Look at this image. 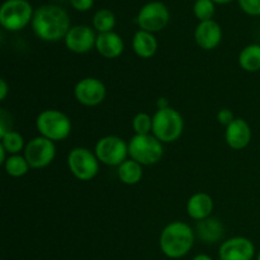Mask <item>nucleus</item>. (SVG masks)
I'll return each mask as SVG.
<instances>
[{
  "mask_svg": "<svg viewBox=\"0 0 260 260\" xmlns=\"http://www.w3.org/2000/svg\"><path fill=\"white\" fill-rule=\"evenodd\" d=\"M106 85L95 78L81 79L74 88V95L76 101L86 107H95L101 104L106 98Z\"/></svg>",
  "mask_w": 260,
  "mask_h": 260,
  "instance_id": "11",
  "label": "nucleus"
},
{
  "mask_svg": "<svg viewBox=\"0 0 260 260\" xmlns=\"http://www.w3.org/2000/svg\"><path fill=\"white\" fill-rule=\"evenodd\" d=\"M225 139L229 146L234 150H243L250 144L251 128L243 118H235L225 131Z\"/></svg>",
  "mask_w": 260,
  "mask_h": 260,
  "instance_id": "15",
  "label": "nucleus"
},
{
  "mask_svg": "<svg viewBox=\"0 0 260 260\" xmlns=\"http://www.w3.org/2000/svg\"><path fill=\"white\" fill-rule=\"evenodd\" d=\"M194 40L203 50H213L220 45L222 40V30L220 24L212 19L201 22L194 30Z\"/></svg>",
  "mask_w": 260,
  "mask_h": 260,
  "instance_id": "14",
  "label": "nucleus"
},
{
  "mask_svg": "<svg viewBox=\"0 0 260 260\" xmlns=\"http://www.w3.org/2000/svg\"><path fill=\"white\" fill-rule=\"evenodd\" d=\"M213 200L207 193H196L188 200L187 212L190 218L196 221H202L211 217V213L213 212Z\"/></svg>",
  "mask_w": 260,
  "mask_h": 260,
  "instance_id": "17",
  "label": "nucleus"
},
{
  "mask_svg": "<svg viewBox=\"0 0 260 260\" xmlns=\"http://www.w3.org/2000/svg\"><path fill=\"white\" fill-rule=\"evenodd\" d=\"M136 135H150L152 132V117L147 113H139L132 121Z\"/></svg>",
  "mask_w": 260,
  "mask_h": 260,
  "instance_id": "26",
  "label": "nucleus"
},
{
  "mask_svg": "<svg viewBox=\"0 0 260 260\" xmlns=\"http://www.w3.org/2000/svg\"><path fill=\"white\" fill-rule=\"evenodd\" d=\"M33 14L32 5L27 0H7L0 8V23L7 30L17 32L27 27Z\"/></svg>",
  "mask_w": 260,
  "mask_h": 260,
  "instance_id": "6",
  "label": "nucleus"
},
{
  "mask_svg": "<svg viewBox=\"0 0 260 260\" xmlns=\"http://www.w3.org/2000/svg\"><path fill=\"white\" fill-rule=\"evenodd\" d=\"M28 164L33 169L48 167L56 156V146L53 141L43 136L35 137L24 147V155Z\"/></svg>",
  "mask_w": 260,
  "mask_h": 260,
  "instance_id": "9",
  "label": "nucleus"
},
{
  "mask_svg": "<svg viewBox=\"0 0 260 260\" xmlns=\"http://www.w3.org/2000/svg\"><path fill=\"white\" fill-rule=\"evenodd\" d=\"M255 246L251 240L243 236H236L225 240L218 249L221 260H253Z\"/></svg>",
  "mask_w": 260,
  "mask_h": 260,
  "instance_id": "12",
  "label": "nucleus"
},
{
  "mask_svg": "<svg viewBox=\"0 0 260 260\" xmlns=\"http://www.w3.org/2000/svg\"><path fill=\"white\" fill-rule=\"evenodd\" d=\"M93 24L99 33L112 32V29L116 25V17L111 10L101 9L94 14Z\"/></svg>",
  "mask_w": 260,
  "mask_h": 260,
  "instance_id": "23",
  "label": "nucleus"
},
{
  "mask_svg": "<svg viewBox=\"0 0 260 260\" xmlns=\"http://www.w3.org/2000/svg\"><path fill=\"white\" fill-rule=\"evenodd\" d=\"M196 233L189 225L174 221L165 226L160 235V249L170 259H180L187 255L194 245Z\"/></svg>",
  "mask_w": 260,
  "mask_h": 260,
  "instance_id": "2",
  "label": "nucleus"
},
{
  "mask_svg": "<svg viewBox=\"0 0 260 260\" xmlns=\"http://www.w3.org/2000/svg\"><path fill=\"white\" fill-rule=\"evenodd\" d=\"M99 162L95 152L86 147H75L68 155V167L71 174L83 182L95 178L99 172Z\"/></svg>",
  "mask_w": 260,
  "mask_h": 260,
  "instance_id": "7",
  "label": "nucleus"
},
{
  "mask_svg": "<svg viewBox=\"0 0 260 260\" xmlns=\"http://www.w3.org/2000/svg\"><path fill=\"white\" fill-rule=\"evenodd\" d=\"M36 127L41 136L51 141H62L71 134V121L65 113L57 109H46L38 114Z\"/></svg>",
  "mask_w": 260,
  "mask_h": 260,
  "instance_id": "4",
  "label": "nucleus"
},
{
  "mask_svg": "<svg viewBox=\"0 0 260 260\" xmlns=\"http://www.w3.org/2000/svg\"><path fill=\"white\" fill-rule=\"evenodd\" d=\"M213 3H216V4H228V3L233 2V0H212Z\"/></svg>",
  "mask_w": 260,
  "mask_h": 260,
  "instance_id": "34",
  "label": "nucleus"
},
{
  "mask_svg": "<svg viewBox=\"0 0 260 260\" xmlns=\"http://www.w3.org/2000/svg\"><path fill=\"white\" fill-rule=\"evenodd\" d=\"M193 260H213L211 258L210 255H207V254H198V255H196Z\"/></svg>",
  "mask_w": 260,
  "mask_h": 260,
  "instance_id": "32",
  "label": "nucleus"
},
{
  "mask_svg": "<svg viewBox=\"0 0 260 260\" xmlns=\"http://www.w3.org/2000/svg\"><path fill=\"white\" fill-rule=\"evenodd\" d=\"M32 28L41 40L57 42L70 30V18L68 12L58 5H42L33 14Z\"/></svg>",
  "mask_w": 260,
  "mask_h": 260,
  "instance_id": "1",
  "label": "nucleus"
},
{
  "mask_svg": "<svg viewBox=\"0 0 260 260\" xmlns=\"http://www.w3.org/2000/svg\"><path fill=\"white\" fill-rule=\"evenodd\" d=\"M7 159H8V157H7V150H5L4 147L0 145V162H2V164H5Z\"/></svg>",
  "mask_w": 260,
  "mask_h": 260,
  "instance_id": "31",
  "label": "nucleus"
},
{
  "mask_svg": "<svg viewBox=\"0 0 260 260\" xmlns=\"http://www.w3.org/2000/svg\"><path fill=\"white\" fill-rule=\"evenodd\" d=\"M95 48L103 57L106 58H117L123 52V41L117 33L107 32L99 33L96 36Z\"/></svg>",
  "mask_w": 260,
  "mask_h": 260,
  "instance_id": "18",
  "label": "nucleus"
},
{
  "mask_svg": "<svg viewBox=\"0 0 260 260\" xmlns=\"http://www.w3.org/2000/svg\"><path fill=\"white\" fill-rule=\"evenodd\" d=\"M157 106H159V109H162V108H168V103H167V99H159V102H157Z\"/></svg>",
  "mask_w": 260,
  "mask_h": 260,
  "instance_id": "33",
  "label": "nucleus"
},
{
  "mask_svg": "<svg viewBox=\"0 0 260 260\" xmlns=\"http://www.w3.org/2000/svg\"><path fill=\"white\" fill-rule=\"evenodd\" d=\"M96 157L102 164L109 167H119L127 160L128 154V144L118 136H106L99 140L95 145Z\"/></svg>",
  "mask_w": 260,
  "mask_h": 260,
  "instance_id": "8",
  "label": "nucleus"
},
{
  "mask_svg": "<svg viewBox=\"0 0 260 260\" xmlns=\"http://www.w3.org/2000/svg\"><path fill=\"white\" fill-rule=\"evenodd\" d=\"M3 147L7 150L9 155H18L23 149H24V139L19 132L9 131L2 137V142H0Z\"/></svg>",
  "mask_w": 260,
  "mask_h": 260,
  "instance_id": "24",
  "label": "nucleus"
},
{
  "mask_svg": "<svg viewBox=\"0 0 260 260\" xmlns=\"http://www.w3.org/2000/svg\"><path fill=\"white\" fill-rule=\"evenodd\" d=\"M239 5L246 14L254 17L260 15V0H239Z\"/></svg>",
  "mask_w": 260,
  "mask_h": 260,
  "instance_id": "27",
  "label": "nucleus"
},
{
  "mask_svg": "<svg viewBox=\"0 0 260 260\" xmlns=\"http://www.w3.org/2000/svg\"><path fill=\"white\" fill-rule=\"evenodd\" d=\"M169 10L160 2H151L145 4L137 15L140 28L146 32L154 33L164 29L169 23Z\"/></svg>",
  "mask_w": 260,
  "mask_h": 260,
  "instance_id": "10",
  "label": "nucleus"
},
{
  "mask_svg": "<svg viewBox=\"0 0 260 260\" xmlns=\"http://www.w3.org/2000/svg\"><path fill=\"white\" fill-rule=\"evenodd\" d=\"M193 13L201 22L211 20L215 14V3L212 0H197L193 7Z\"/></svg>",
  "mask_w": 260,
  "mask_h": 260,
  "instance_id": "25",
  "label": "nucleus"
},
{
  "mask_svg": "<svg viewBox=\"0 0 260 260\" xmlns=\"http://www.w3.org/2000/svg\"><path fill=\"white\" fill-rule=\"evenodd\" d=\"M256 260H260V251H259V254H258V256H256Z\"/></svg>",
  "mask_w": 260,
  "mask_h": 260,
  "instance_id": "35",
  "label": "nucleus"
},
{
  "mask_svg": "<svg viewBox=\"0 0 260 260\" xmlns=\"http://www.w3.org/2000/svg\"><path fill=\"white\" fill-rule=\"evenodd\" d=\"M239 65L248 73L260 70V45L253 43L241 50L239 55Z\"/></svg>",
  "mask_w": 260,
  "mask_h": 260,
  "instance_id": "21",
  "label": "nucleus"
},
{
  "mask_svg": "<svg viewBox=\"0 0 260 260\" xmlns=\"http://www.w3.org/2000/svg\"><path fill=\"white\" fill-rule=\"evenodd\" d=\"M196 235L202 243L215 244L222 240L225 228L218 218L208 217L206 220L198 221L196 226Z\"/></svg>",
  "mask_w": 260,
  "mask_h": 260,
  "instance_id": "16",
  "label": "nucleus"
},
{
  "mask_svg": "<svg viewBox=\"0 0 260 260\" xmlns=\"http://www.w3.org/2000/svg\"><path fill=\"white\" fill-rule=\"evenodd\" d=\"M8 91H9V86H8L7 81H5L4 79H2V80H0V99H2V101H4V99L7 98Z\"/></svg>",
  "mask_w": 260,
  "mask_h": 260,
  "instance_id": "30",
  "label": "nucleus"
},
{
  "mask_svg": "<svg viewBox=\"0 0 260 260\" xmlns=\"http://www.w3.org/2000/svg\"><path fill=\"white\" fill-rule=\"evenodd\" d=\"M29 164L22 155H10L4 164V169L8 175L13 178H20L29 172Z\"/></svg>",
  "mask_w": 260,
  "mask_h": 260,
  "instance_id": "22",
  "label": "nucleus"
},
{
  "mask_svg": "<svg viewBox=\"0 0 260 260\" xmlns=\"http://www.w3.org/2000/svg\"><path fill=\"white\" fill-rule=\"evenodd\" d=\"M234 119H235V116H234L233 111H230V109L228 108L221 109V111L217 113V121L226 127H228Z\"/></svg>",
  "mask_w": 260,
  "mask_h": 260,
  "instance_id": "28",
  "label": "nucleus"
},
{
  "mask_svg": "<svg viewBox=\"0 0 260 260\" xmlns=\"http://www.w3.org/2000/svg\"><path fill=\"white\" fill-rule=\"evenodd\" d=\"M71 5L79 12H86L94 4V0H70Z\"/></svg>",
  "mask_w": 260,
  "mask_h": 260,
  "instance_id": "29",
  "label": "nucleus"
},
{
  "mask_svg": "<svg viewBox=\"0 0 260 260\" xmlns=\"http://www.w3.org/2000/svg\"><path fill=\"white\" fill-rule=\"evenodd\" d=\"M184 129V119L174 108L157 109L152 117V135L162 144L174 142L182 136Z\"/></svg>",
  "mask_w": 260,
  "mask_h": 260,
  "instance_id": "3",
  "label": "nucleus"
},
{
  "mask_svg": "<svg viewBox=\"0 0 260 260\" xmlns=\"http://www.w3.org/2000/svg\"><path fill=\"white\" fill-rule=\"evenodd\" d=\"M96 37L88 25H74L65 37V45L71 52L86 53L95 46Z\"/></svg>",
  "mask_w": 260,
  "mask_h": 260,
  "instance_id": "13",
  "label": "nucleus"
},
{
  "mask_svg": "<svg viewBox=\"0 0 260 260\" xmlns=\"http://www.w3.org/2000/svg\"><path fill=\"white\" fill-rule=\"evenodd\" d=\"M128 154L141 165H154L161 160L164 147L154 135H135L128 142Z\"/></svg>",
  "mask_w": 260,
  "mask_h": 260,
  "instance_id": "5",
  "label": "nucleus"
},
{
  "mask_svg": "<svg viewBox=\"0 0 260 260\" xmlns=\"http://www.w3.org/2000/svg\"><path fill=\"white\" fill-rule=\"evenodd\" d=\"M119 180L127 185H135L142 179V165L135 160L129 159L122 162L117 170Z\"/></svg>",
  "mask_w": 260,
  "mask_h": 260,
  "instance_id": "20",
  "label": "nucleus"
},
{
  "mask_svg": "<svg viewBox=\"0 0 260 260\" xmlns=\"http://www.w3.org/2000/svg\"><path fill=\"white\" fill-rule=\"evenodd\" d=\"M132 48L139 57L150 58L156 53L157 41L152 33L140 29L139 32L135 33L134 40H132Z\"/></svg>",
  "mask_w": 260,
  "mask_h": 260,
  "instance_id": "19",
  "label": "nucleus"
}]
</instances>
